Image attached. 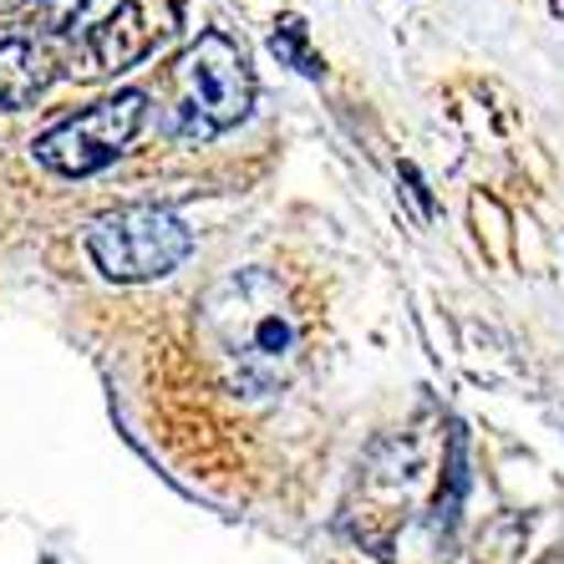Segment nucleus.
<instances>
[{
    "label": "nucleus",
    "instance_id": "nucleus-7",
    "mask_svg": "<svg viewBox=\"0 0 564 564\" xmlns=\"http://www.w3.org/2000/svg\"><path fill=\"white\" fill-rule=\"evenodd\" d=\"M529 544V524L519 513H499L494 524L478 534V564H513Z\"/></svg>",
    "mask_w": 564,
    "mask_h": 564
},
{
    "label": "nucleus",
    "instance_id": "nucleus-3",
    "mask_svg": "<svg viewBox=\"0 0 564 564\" xmlns=\"http://www.w3.org/2000/svg\"><path fill=\"white\" fill-rule=\"evenodd\" d=\"M87 250H93L97 270L118 285H138V280H163L194 250V229L178 214L158 209V204H128L87 229Z\"/></svg>",
    "mask_w": 564,
    "mask_h": 564
},
{
    "label": "nucleus",
    "instance_id": "nucleus-9",
    "mask_svg": "<svg viewBox=\"0 0 564 564\" xmlns=\"http://www.w3.org/2000/svg\"><path fill=\"white\" fill-rule=\"evenodd\" d=\"M93 0H41V11H46V21H52L56 31H66V26H77V15L87 11Z\"/></svg>",
    "mask_w": 564,
    "mask_h": 564
},
{
    "label": "nucleus",
    "instance_id": "nucleus-8",
    "mask_svg": "<svg viewBox=\"0 0 564 564\" xmlns=\"http://www.w3.org/2000/svg\"><path fill=\"white\" fill-rule=\"evenodd\" d=\"M270 52H275L280 62H290L295 72H305V77H321V62H315L311 46H305V26L295 21V15H285V21H280V31L270 36Z\"/></svg>",
    "mask_w": 564,
    "mask_h": 564
},
{
    "label": "nucleus",
    "instance_id": "nucleus-11",
    "mask_svg": "<svg viewBox=\"0 0 564 564\" xmlns=\"http://www.w3.org/2000/svg\"><path fill=\"white\" fill-rule=\"evenodd\" d=\"M6 6H26V0H6Z\"/></svg>",
    "mask_w": 564,
    "mask_h": 564
},
{
    "label": "nucleus",
    "instance_id": "nucleus-1",
    "mask_svg": "<svg viewBox=\"0 0 564 564\" xmlns=\"http://www.w3.org/2000/svg\"><path fill=\"white\" fill-rule=\"evenodd\" d=\"M198 336L235 392H275L301 351L295 305L264 270L224 275L198 305Z\"/></svg>",
    "mask_w": 564,
    "mask_h": 564
},
{
    "label": "nucleus",
    "instance_id": "nucleus-5",
    "mask_svg": "<svg viewBox=\"0 0 564 564\" xmlns=\"http://www.w3.org/2000/svg\"><path fill=\"white\" fill-rule=\"evenodd\" d=\"M178 15H184V0H122L118 11L87 31L93 72H128L143 56H153L178 31Z\"/></svg>",
    "mask_w": 564,
    "mask_h": 564
},
{
    "label": "nucleus",
    "instance_id": "nucleus-6",
    "mask_svg": "<svg viewBox=\"0 0 564 564\" xmlns=\"http://www.w3.org/2000/svg\"><path fill=\"white\" fill-rule=\"evenodd\" d=\"M46 56H41V46H31V41L11 36L0 41V107H31L41 93H46Z\"/></svg>",
    "mask_w": 564,
    "mask_h": 564
},
{
    "label": "nucleus",
    "instance_id": "nucleus-2",
    "mask_svg": "<svg viewBox=\"0 0 564 564\" xmlns=\"http://www.w3.org/2000/svg\"><path fill=\"white\" fill-rule=\"evenodd\" d=\"M254 102L250 62L229 36L204 31L169 72V112L184 138H214V132L245 122Z\"/></svg>",
    "mask_w": 564,
    "mask_h": 564
},
{
    "label": "nucleus",
    "instance_id": "nucleus-4",
    "mask_svg": "<svg viewBox=\"0 0 564 564\" xmlns=\"http://www.w3.org/2000/svg\"><path fill=\"white\" fill-rule=\"evenodd\" d=\"M143 93H118V97H102V102H93L87 112H77V118L56 122V128H46L31 143V153H36V163H46L52 173H66V178H87V173L107 169L112 158L122 153V148L138 138V128H143Z\"/></svg>",
    "mask_w": 564,
    "mask_h": 564
},
{
    "label": "nucleus",
    "instance_id": "nucleus-10",
    "mask_svg": "<svg viewBox=\"0 0 564 564\" xmlns=\"http://www.w3.org/2000/svg\"><path fill=\"white\" fill-rule=\"evenodd\" d=\"M544 564H564V550H554V554H550V560H544Z\"/></svg>",
    "mask_w": 564,
    "mask_h": 564
}]
</instances>
